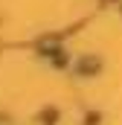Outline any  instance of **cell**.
<instances>
[{
    "label": "cell",
    "instance_id": "cell-1",
    "mask_svg": "<svg viewBox=\"0 0 122 125\" xmlns=\"http://www.w3.org/2000/svg\"><path fill=\"white\" fill-rule=\"evenodd\" d=\"M76 70L79 73H96L99 70V58H81V61L76 64Z\"/></svg>",
    "mask_w": 122,
    "mask_h": 125
},
{
    "label": "cell",
    "instance_id": "cell-2",
    "mask_svg": "<svg viewBox=\"0 0 122 125\" xmlns=\"http://www.w3.org/2000/svg\"><path fill=\"white\" fill-rule=\"evenodd\" d=\"M0 125H6V122H0Z\"/></svg>",
    "mask_w": 122,
    "mask_h": 125
}]
</instances>
